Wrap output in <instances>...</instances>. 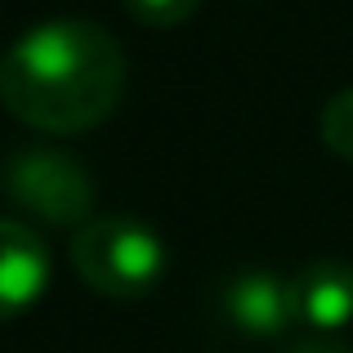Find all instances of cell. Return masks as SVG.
<instances>
[{
  "instance_id": "1",
  "label": "cell",
  "mask_w": 353,
  "mask_h": 353,
  "mask_svg": "<svg viewBox=\"0 0 353 353\" xmlns=\"http://www.w3.org/2000/svg\"><path fill=\"white\" fill-rule=\"evenodd\" d=\"M125 90V54L112 32L85 18H50L0 59V99L41 134H81L108 121Z\"/></svg>"
},
{
  "instance_id": "2",
  "label": "cell",
  "mask_w": 353,
  "mask_h": 353,
  "mask_svg": "<svg viewBox=\"0 0 353 353\" xmlns=\"http://www.w3.org/2000/svg\"><path fill=\"white\" fill-rule=\"evenodd\" d=\"M72 264L90 291L108 300H143L165 277V241L134 215H103L77 228Z\"/></svg>"
},
{
  "instance_id": "3",
  "label": "cell",
  "mask_w": 353,
  "mask_h": 353,
  "mask_svg": "<svg viewBox=\"0 0 353 353\" xmlns=\"http://www.w3.org/2000/svg\"><path fill=\"white\" fill-rule=\"evenodd\" d=\"M5 197L27 219L50 228H81L94 219V179L59 148H14L0 170Z\"/></svg>"
},
{
  "instance_id": "4",
  "label": "cell",
  "mask_w": 353,
  "mask_h": 353,
  "mask_svg": "<svg viewBox=\"0 0 353 353\" xmlns=\"http://www.w3.org/2000/svg\"><path fill=\"white\" fill-rule=\"evenodd\" d=\"M50 286V246L23 219H0V322L23 318Z\"/></svg>"
},
{
  "instance_id": "5",
  "label": "cell",
  "mask_w": 353,
  "mask_h": 353,
  "mask_svg": "<svg viewBox=\"0 0 353 353\" xmlns=\"http://www.w3.org/2000/svg\"><path fill=\"white\" fill-rule=\"evenodd\" d=\"M224 318L233 322L241 336L273 340L295 322V300H291V277H277L268 268H246L219 295Z\"/></svg>"
},
{
  "instance_id": "6",
  "label": "cell",
  "mask_w": 353,
  "mask_h": 353,
  "mask_svg": "<svg viewBox=\"0 0 353 353\" xmlns=\"http://www.w3.org/2000/svg\"><path fill=\"white\" fill-rule=\"evenodd\" d=\"M295 322L309 331H345L353 322V264L340 255H322L291 277Z\"/></svg>"
},
{
  "instance_id": "7",
  "label": "cell",
  "mask_w": 353,
  "mask_h": 353,
  "mask_svg": "<svg viewBox=\"0 0 353 353\" xmlns=\"http://www.w3.org/2000/svg\"><path fill=\"white\" fill-rule=\"evenodd\" d=\"M322 143L340 161H353V85L331 94L327 108H322Z\"/></svg>"
},
{
  "instance_id": "8",
  "label": "cell",
  "mask_w": 353,
  "mask_h": 353,
  "mask_svg": "<svg viewBox=\"0 0 353 353\" xmlns=\"http://www.w3.org/2000/svg\"><path fill=\"white\" fill-rule=\"evenodd\" d=\"M201 9V0H125V14L143 27H179Z\"/></svg>"
},
{
  "instance_id": "9",
  "label": "cell",
  "mask_w": 353,
  "mask_h": 353,
  "mask_svg": "<svg viewBox=\"0 0 353 353\" xmlns=\"http://www.w3.org/2000/svg\"><path fill=\"white\" fill-rule=\"evenodd\" d=\"M286 353H353V349H345V345H340V340L313 336V340H300V345H291Z\"/></svg>"
}]
</instances>
